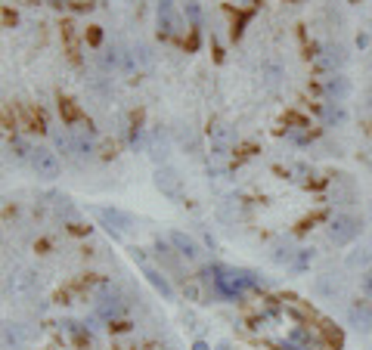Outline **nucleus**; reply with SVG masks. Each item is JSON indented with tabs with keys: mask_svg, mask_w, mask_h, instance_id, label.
I'll use <instances>...</instances> for the list:
<instances>
[{
	"mask_svg": "<svg viewBox=\"0 0 372 350\" xmlns=\"http://www.w3.org/2000/svg\"><path fill=\"white\" fill-rule=\"evenodd\" d=\"M62 41H66V53H68V59L75 62H81V56H78V35H75V25L72 22H62Z\"/></svg>",
	"mask_w": 372,
	"mask_h": 350,
	"instance_id": "obj_8",
	"label": "nucleus"
},
{
	"mask_svg": "<svg viewBox=\"0 0 372 350\" xmlns=\"http://www.w3.org/2000/svg\"><path fill=\"white\" fill-rule=\"evenodd\" d=\"M363 292H366V298H372V270L363 273Z\"/></svg>",
	"mask_w": 372,
	"mask_h": 350,
	"instance_id": "obj_14",
	"label": "nucleus"
},
{
	"mask_svg": "<svg viewBox=\"0 0 372 350\" xmlns=\"http://www.w3.org/2000/svg\"><path fill=\"white\" fill-rule=\"evenodd\" d=\"M68 232H75V236H87L90 227H84V223H68Z\"/></svg>",
	"mask_w": 372,
	"mask_h": 350,
	"instance_id": "obj_15",
	"label": "nucleus"
},
{
	"mask_svg": "<svg viewBox=\"0 0 372 350\" xmlns=\"http://www.w3.org/2000/svg\"><path fill=\"white\" fill-rule=\"evenodd\" d=\"M356 236H360V220H356L354 214H338L335 220L329 223V239L335 245H351Z\"/></svg>",
	"mask_w": 372,
	"mask_h": 350,
	"instance_id": "obj_1",
	"label": "nucleus"
},
{
	"mask_svg": "<svg viewBox=\"0 0 372 350\" xmlns=\"http://www.w3.org/2000/svg\"><path fill=\"white\" fill-rule=\"evenodd\" d=\"M68 335H72L75 350H93V335H90V329H84L81 323H68Z\"/></svg>",
	"mask_w": 372,
	"mask_h": 350,
	"instance_id": "obj_7",
	"label": "nucleus"
},
{
	"mask_svg": "<svg viewBox=\"0 0 372 350\" xmlns=\"http://www.w3.org/2000/svg\"><path fill=\"white\" fill-rule=\"evenodd\" d=\"M326 93H329V96H335V103H338V99L347 96V81H345L341 75L329 77V81H326Z\"/></svg>",
	"mask_w": 372,
	"mask_h": 350,
	"instance_id": "obj_9",
	"label": "nucleus"
},
{
	"mask_svg": "<svg viewBox=\"0 0 372 350\" xmlns=\"http://www.w3.org/2000/svg\"><path fill=\"white\" fill-rule=\"evenodd\" d=\"M59 115H62V121H66V124H81V121H87V115L81 112V106H78L72 96H59Z\"/></svg>",
	"mask_w": 372,
	"mask_h": 350,
	"instance_id": "obj_4",
	"label": "nucleus"
},
{
	"mask_svg": "<svg viewBox=\"0 0 372 350\" xmlns=\"http://www.w3.org/2000/svg\"><path fill=\"white\" fill-rule=\"evenodd\" d=\"M50 4H53V6H59V10H62V6H66V0H50Z\"/></svg>",
	"mask_w": 372,
	"mask_h": 350,
	"instance_id": "obj_17",
	"label": "nucleus"
},
{
	"mask_svg": "<svg viewBox=\"0 0 372 350\" xmlns=\"http://www.w3.org/2000/svg\"><path fill=\"white\" fill-rule=\"evenodd\" d=\"M99 155H103V158H115V143L112 139H106V143L99 146Z\"/></svg>",
	"mask_w": 372,
	"mask_h": 350,
	"instance_id": "obj_13",
	"label": "nucleus"
},
{
	"mask_svg": "<svg viewBox=\"0 0 372 350\" xmlns=\"http://www.w3.org/2000/svg\"><path fill=\"white\" fill-rule=\"evenodd\" d=\"M84 41H87L90 46H99V44H103V28H99V25H90L87 31H84Z\"/></svg>",
	"mask_w": 372,
	"mask_h": 350,
	"instance_id": "obj_11",
	"label": "nucleus"
},
{
	"mask_svg": "<svg viewBox=\"0 0 372 350\" xmlns=\"http://www.w3.org/2000/svg\"><path fill=\"white\" fill-rule=\"evenodd\" d=\"M351 323L356 325V329H363V332L372 329V307L366 304V301H356V304L351 307Z\"/></svg>",
	"mask_w": 372,
	"mask_h": 350,
	"instance_id": "obj_6",
	"label": "nucleus"
},
{
	"mask_svg": "<svg viewBox=\"0 0 372 350\" xmlns=\"http://www.w3.org/2000/svg\"><path fill=\"white\" fill-rule=\"evenodd\" d=\"M140 350H165V347H161L159 341H149V344H143V347H140Z\"/></svg>",
	"mask_w": 372,
	"mask_h": 350,
	"instance_id": "obj_16",
	"label": "nucleus"
},
{
	"mask_svg": "<svg viewBox=\"0 0 372 350\" xmlns=\"http://www.w3.org/2000/svg\"><path fill=\"white\" fill-rule=\"evenodd\" d=\"M19 124L25 130H31V134H44V130H46V118H44V112L37 106H22Z\"/></svg>",
	"mask_w": 372,
	"mask_h": 350,
	"instance_id": "obj_3",
	"label": "nucleus"
},
{
	"mask_svg": "<svg viewBox=\"0 0 372 350\" xmlns=\"http://www.w3.org/2000/svg\"><path fill=\"white\" fill-rule=\"evenodd\" d=\"M332 196H335V201H341V205H351V201L356 199V186L347 180V177H335V183H332Z\"/></svg>",
	"mask_w": 372,
	"mask_h": 350,
	"instance_id": "obj_5",
	"label": "nucleus"
},
{
	"mask_svg": "<svg viewBox=\"0 0 372 350\" xmlns=\"http://www.w3.org/2000/svg\"><path fill=\"white\" fill-rule=\"evenodd\" d=\"M31 165H35V170L41 177H56V155H53L50 149H31Z\"/></svg>",
	"mask_w": 372,
	"mask_h": 350,
	"instance_id": "obj_2",
	"label": "nucleus"
},
{
	"mask_svg": "<svg viewBox=\"0 0 372 350\" xmlns=\"http://www.w3.org/2000/svg\"><path fill=\"white\" fill-rule=\"evenodd\" d=\"M130 329H134L130 320H108V332H112V335H128Z\"/></svg>",
	"mask_w": 372,
	"mask_h": 350,
	"instance_id": "obj_10",
	"label": "nucleus"
},
{
	"mask_svg": "<svg viewBox=\"0 0 372 350\" xmlns=\"http://www.w3.org/2000/svg\"><path fill=\"white\" fill-rule=\"evenodd\" d=\"M196 350H208V347L205 344H196Z\"/></svg>",
	"mask_w": 372,
	"mask_h": 350,
	"instance_id": "obj_18",
	"label": "nucleus"
},
{
	"mask_svg": "<svg viewBox=\"0 0 372 350\" xmlns=\"http://www.w3.org/2000/svg\"><path fill=\"white\" fill-rule=\"evenodd\" d=\"M174 242L183 248V254H196V245H192L190 239H183V236H174Z\"/></svg>",
	"mask_w": 372,
	"mask_h": 350,
	"instance_id": "obj_12",
	"label": "nucleus"
}]
</instances>
